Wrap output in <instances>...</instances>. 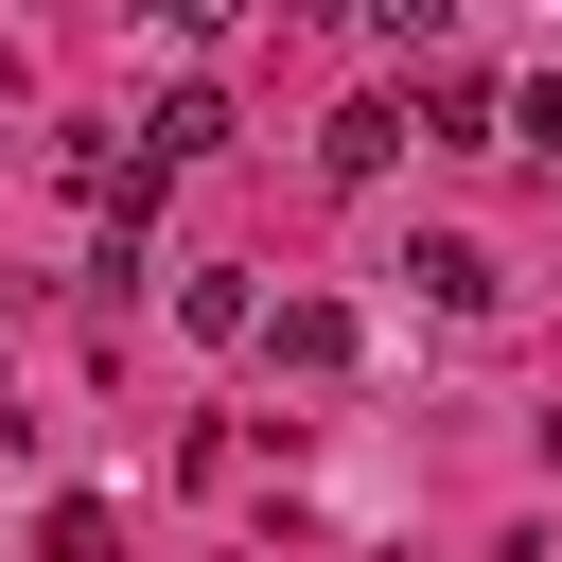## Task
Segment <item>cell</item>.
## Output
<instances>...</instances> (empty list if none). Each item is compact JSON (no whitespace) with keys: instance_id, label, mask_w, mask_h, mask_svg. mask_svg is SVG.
Masks as SVG:
<instances>
[{"instance_id":"cell-4","label":"cell","mask_w":562,"mask_h":562,"mask_svg":"<svg viewBox=\"0 0 562 562\" xmlns=\"http://www.w3.org/2000/svg\"><path fill=\"white\" fill-rule=\"evenodd\" d=\"M263 351H281V369H351V316H334V299H281Z\"/></svg>"},{"instance_id":"cell-1","label":"cell","mask_w":562,"mask_h":562,"mask_svg":"<svg viewBox=\"0 0 562 562\" xmlns=\"http://www.w3.org/2000/svg\"><path fill=\"white\" fill-rule=\"evenodd\" d=\"M386 158H404V105H334V123H316V176H334V193H369Z\"/></svg>"},{"instance_id":"cell-2","label":"cell","mask_w":562,"mask_h":562,"mask_svg":"<svg viewBox=\"0 0 562 562\" xmlns=\"http://www.w3.org/2000/svg\"><path fill=\"white\" fill-rule=\"evenodd\" d=\"M404 281H422L439 316H492V299H509V281H492V246H457V228H422V246H404Z\"/></svg>"},{"instance_id":"cell-6","label":"cell","mask_w":562,"mask_h":562,"mask_svg":"<svg viewBox=\"0 0 562 562\" xmlns=\"http://www.w3.org/2000/svg\"><path fill=\"white\" fill-rule=\"evenodd\" d=\"M509 158H544V176H562V70H544V88L509 105Z\"/></svg>"},{"instance_id":"cell-5","label":"cell","mask_w":562,"mask_h":562,"mask_svg":"<svg viewBox=\"0 0 562 562\" xmlns=\"http://www.w3.org/2000/svg\"><path fill=\"white\" fill-rule=\"evenodd\" d=\"M211 140H228V105H211V88H176V105L140 123V158H158V176H176V158H211Z\"/></svg>"},{"instance_id":"cell-3","label":"cell","mask_w":562,"mask_h":562,"mask_svg":"<svg viewBox=\"0 0 562 562\" xmlns=\"http://www.w3.org/2000/svg\"><path fill=\"white\" fill-rule=\"evenodd\" d=\"M176 334H193V351H246V334H263L246 263H193V281H176Z\"/></svg>"}]
</instances>
